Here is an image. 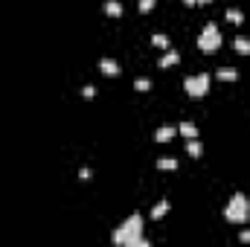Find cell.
<instances>
[{"instance_id":"cell-15","label":"cell","mask_w":250,"mask_h":247,"mask_svg":"<svg viewBox=\"0 0 250 247\" xmlns=\"http://www.w3.org/2000/svg\"><path fill=\"white\" fill-rule=\"evenodd\" d=\"M178 134H184L187 140H195V137H198V128H195L192 123H181L178 125Z\"/></svg>"},{"instance_id":"cell-14","label":"cell","mask_w":250,"mask_h":247,"mask_svg":"<svg viewBox=\"0 0 250 247\" xmlns=\"http://www.w3.org/2000/svg\"><path fill=\"white\" fill-rule=\"evenodd\" d=\"M169 206H172V201H160V204H154V209H151V218L157 221V218H163L166 212H169Z\"/></svg>"},{"instance_id":"cell-18","label":"cell","mask_w":250,"mask_h":247,"mask_svg":"<svg viewBox=\"0 0 250 247\" xmlns=\"http://www.w3.org/2000/svg\"><path fill=\"white\" fill-rule=\"evenodd\" d=\"M134 90H140V93L151 90V79H137V82H134Z\"/></svg>"},{"instance_id":"cell-10","label":"cell","mask_w":250,"mask_h":247,"mask_svg":"<svg viewBox=\"0 0 250 247\" xmlns=\"http://www.w3.org/2000/svg\"><path fill=\"white\" fill-rule=\"evenodd\" d=\"M233 50H236V53H242V56H250V38H245V35L233 38Z\"/></svg>"},{"instance_id":"cell-1","label":"cell","mask_w":250,"mask_h":247,"mask_svg":"<svg viewBox=\"0 0 250 247\" xmlns=\"http://www.w3.org/2000/svg\"><path fill=\"white\" fill-rule=\"evenodd\" d=\"M143 215L140 212H131L128 218H125L123 224L114 230V245L117 247H148V242L143 239Z\"/></svg>"},{"instance_id":"cell-7","label":"cell","mask_w":250,"mask_h":247,"mask_svg":"<svg viewBox=\"0 0 250 247\" xmlns=\"http://www.w3.org/2000/svg\"><path fill=\"white\" fill-rule=\"evenodd\" d=\"M215 79H218V82H227V84H233V82H239V73H236L233 67H218Z\"/></svg>"},{"instance_id":"cell-23","label":"cell","mask_w":250,"mask_h":247,"mask_svg":"<svg viewBox=\"0 0 250 247\" xmlns=\"http://www.w3.org/2000/svg\"><path fill=\"white\" fill-rule=\"evenodd\" d=\"M184 6H195V0H184Z\"/></svg>"},{"instance_id":"cell-16","label":"cell","mask_w":250,"mask_h":247,"mask_svg":"<svg viewBox=\"0 0 250 247\" xmlns=\"http://www.w3.org/2000/svg\"><path fill=\"white\" fill-rule=\"evenodd\" d=\"M151 44H154V47H160V50H169V47H172V41H169V38H166L163 32H157V35H151Z\"/></svg>"},{"instance_id":"cell-4","label":"cell","mask_w":250,"mask_h":247,"mask_svg":"<svg viewBox=\"0 0 250 247\" xmlns=\"http://www.w3.org/2000/svg\"><path fill=\"white\" fill-rule=\"evenodd\" d=\"M209 82H212V76H209V73L187 76L184 90H187V96H192V99H201V96H207V93H209Z\"/></svg>"},{"instance_id":"cell-6","label":"cell","mask_w":250,"mask_h":247,"mask_svg":"<svg viewBox=\"0 0 250 247\" xmlns=\"http://www.w3.org/2000/svg\"><path fill=\"white\" fill-rule=\"evenodd\" d=\"M102 12H105V15H108V18H123V3H120V0H105V3H102Z\"/></svg>"},{"instance_id":"cell-19","label":"cell","mask_w":250,"mask_h":247,"mask_svg":"<svg viewBox=\"0 0 250 247\" xmlns=\"http://www.w3.org/2000/svg\"><path fill=\"white\" fill-rule=\"evenodd\" d=\"M82 96H84V99H93V96H96V87H93V84H84V87H82Z\"/></svg>"},{"instance_id":"cell-21","label":"cell","mask_w":250,"mask_h":247,"mask_svg":"<svg viewBox=\"0 0 250 247\" xmlns=\"http://www.w3.org/2000/svg\"><path fill=\"white\" fill-rule=\"evenodd\" d=\"M79 181H90V169H82L79 172Z\"/></svg>"},{"instance_id":"cell-5","label":"cell","mask_w":250,"mask_h":247,"mask_svg":"<svg viewBox=\"0 0 250 247\" xmlns=\"http://www.w3.org/2000/svg\"><path fill=\"white\" fill-rule=\"evenodd\" d=\"M175 134H178V128H172V125H160V128L154 131V143H169V140H175Z\"/></svg>"},{"instance_id":"cell-17","label":"cell","mask_w":250,"mask_h":247,"mask_svg":"<svg viewBox=\"0 0 250 247\" xmlns=\"http://www.w3.org/2000/svg\"><path fill=\"white\" fill-rule=\"evenodd\" d=\"M154 6H157V0H137V12L140 15H148Z\"/></svg>"},{"instance_id":"cell-11","label":"cell","mask_w":250,"mask_h":247,"mask_svg":"<svg viewBox=\"0 0 250 247\" xmlns=\"http://www.w3.org/2000/svg\"><path fill=\"white\" fill-rule=\"evenodd\" d=\"M187 154H189V157H195V160L204 154V145L198 143V137H195V140H187Z\"/></svg>"},{"instance_id":"cell-22","label":"cell","mask_w":250,"mask_h":247,"mask_svg":"<svg viewBox=\"0 0 250 247\" xmlns=\"http://www.w3.org/2000/svg\"><path fill=\"white\" fill-rule=\"evenodd\" d=\"M207 3H212V0H195V6H207Z\"/></svg>"},{"instance_id":"cell-9","label":"cell","mask_w":250,"mask_h":247,"mask_svg":"<svg viewBox=\"0 0 250 247\" xmlns=\"http://www.w3.org/2000/svg\"><path fill=\"white\" fill-rule=\"evenodd\" d=\"M99 70H102L105 76H120V64L114 62V59H102V62H99Z\"/></svg>"},{"instance_id":"cell-8","label":"cell","mask_w":250,"mask_h":247,"mask_svg":"<svg viewBox=\"0 0 250 247\" xmlns=\"http://www.w3.org/2000/svg\"><path fill=\"white\" fill-rule=\"evenodd\" d=\"M157 64H160L163 70H169V67H175V64H181V53L169 47V53H166V56H163V59H160V62H157Z\"/></svg>"},{"instance_id":"cell-2","label":"cell","mask_w":250,"mask_h":247,"mask_svg":"<svg viewBox=\"0 0 250 247\" xmlns=\"http://www.w3.org/2000/svg\"><path fill=\"white\" fill-rule=\"evenodd\" d=\"M224 218L230 221V224H248L250 218V201L245 192H233V198L227 201V206H224Z\"/></svg>"},{"instance_id":"cell-20","label":"cell","mask_w":250,"mask_h":247,"mask_svg":"<svg viewBox=\"0 0 250 247\" xmlns=\"http://www.w3.org/2000/svg\"><path fill=\"white\" fill-rule=\"evenodd\" d=\"M239 239H242V245H250V230H242V236H239Z\"/></svg>"},{"instance_id":"cell-13","label":"cell","mask_w":250,"mask_h":247,"mask_svg":"<svg viewBox=\"0 0 250 247\" xmlns=\"http://www.w3.org/2000/svg\"><path fill=\"white\" fill-rule=\"evenodd\" d=\"M157 169H160V172H175V169H178V160H175V157H160V160H157Z\"/></svg>"},{"instance_id":"cell-12","label":"cell","mask_w":250,"mask_h":247,"mask_svg":"<svg viewBox=\"0 0 250 247\" xmlns=\"http://www.w3.org/2000/svg\"><path fill=\"white\" fill-rule=\"evenodd\" d=\"M224 18L233 23V26H239V23H245V15H242V9H227L224 12Z\"/></svg>"},{"instance_id":"cell-3","label":"cell","mask_w":250,"mask_h":247,"mask_svg":"<svg viewBox=\"0 0 250 247\" xmlns=\"http://www.w3.org/2000/svg\"><path fill=\"white\" fill-rule=\"evenodd\" d=\"M221 47V29H218V23H207L204 29H201V35H198V50L201 53H215Z\"/></svg>"}]
</instances>
